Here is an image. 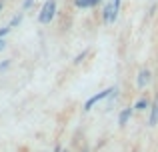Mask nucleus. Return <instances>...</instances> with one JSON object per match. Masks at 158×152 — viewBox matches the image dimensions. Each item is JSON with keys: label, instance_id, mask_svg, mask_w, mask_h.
<instances>
[{"label": "nucleus", "instance_id": "f257e3e1", "mask_svg": "<svg viewBox=\"0 0 158 152\" xmlns=\"http://www.w3.org/2000/svg\"><path fill=\"white\" fill-rule=\"evenodd\" d=\"M56 10H58L56 0H46V2L42 4V8H40V12H38V22L40 24H50L52 20L56 18Z\"/></svg>", "mask_w": 158, "mask_h": 152}, {"label": "nucleus", "instance_id": "f03ea898", "mask_svg": "<svg viewBox=\"0 0 158 152\" xmlns=\"http://www.w3.org/2000/svg\"><path fill=\"white\" fill-rule=\"evenodd\" d=\"M112 94H116V86L114 88H106V90H102V92H98V94H94L92 98H88V100L84 102V110H90L94 104H98L100 100H104V98L108 96H112Z\"/></svg>", "mask_w": 158, "mask_h": 152}, {"label": "nucleus", "instance_id": "7ed1b4c3", "mask_svg": "<svg viewBox=\"0 0 158 152\" xmlns=\"http://www.w3.org/2000/svg\"><path fill=\"white\" fill-rule=\"evenodd\" d=\"M116 18H118V14H116L114 8H112V2H106L104 10H102V20H104L106 24H112Z\"/></svg>", "mask_w": 158, "mask_h": 152}, {"label": "nucleus", "instance_id": "20e7f679", "mask_svg": "<svg viewBox=\"0 0 158 152\" xmlns=\"http://www.w3.org/2000/svg\"><path fill=\"white\" fill-rule=\"evenodd\" d=\"M150 78H152L150 70H140V72H138V78H136V84H138L140 88H144V86L150 82Z\"/></svg>", "mask_w": 158, "mask_h": 152}, {"label": "nucleus", "instance_id": "39448f33", "mask_svg": "<svg viewBox=\"0 0 158 152\" xmlns=\"http://www.w3.org/2000/svg\"><path fill=\"white\" fill-rule=\"evenodd\" d=\"M76 8H94L102 2V0H72Z\"/></svg>", "mask_w": 158, "mask_h": 152}, {"label": "nucleus", "instance_id": "423d86ee", "mask_svg": "<svg viewBox=\"0 0 158 152\" xmlns=\"http://www.w3.org/2000/svg\"><path fill=\"white\" fill-rule=\"evenodd\" d=\"M130 116H132V108H124L122 112H120V116H118V124L124 126L128 120H130Z\"/></svg>", "mask_w": 158, "mask_h": 152}, {"label": "nucleus", "instance_id": "0eeeda50", "mask_svg": "<svg viewBox=\"0 0 158 152\" xmlns=\"http://www.w3.org/2000/svg\"><path fill=\"white\" fill-rule=\"evenodd\" d=\"M150 126H154V124H158V98L154 100V104H152V112H150Z\"/></svg>", "mask_w": 158, "mask_h": 152}, {"label": "nucleus", "instance_id": "6e6552de", "mask_svg": "<svg viewBox=\"0 0 158 152\" xmlns=\"http://www.w3.org/2000/svg\"><path fill=\"white\" fill-rule=\"evenodd\" d=\"M20 22H22V14H16L14 18L10 20V24H8V26H10V28H14V26H18Z\"/></svg>", "mask_w": 158, "mask_h": 152}, {"label": "nucleus", "instance_id": "1a4fd4ad", "mask_svg": "<svg viewBox=\"0 0 158 152\" xmlns=\"http://www.w3.org/2000/svg\"><path fill=\"white\" fill-rule=\"evenodd\" d=\"M146 106H148V100H144V98H140V100L136 102V106H134V108H136V110H144Z\"/></svg>", "mask_w": 158, "mask_h": 152}, {"label": "nucleus", "instance_id": "9d476101", "mask_svg": "<svg viewBox=\"0 0 158 152\" xmlns=\"http://www.w3.org/2000/svg\"><path fill=\"white\" fill-rule=\"evenodd\" d=\"M86 56H88V50H84V52H80V54H78V56H76V58H74V64H80V62H82V60H84V58H86Z\"/></svg>", "mask_w": 158, "mask_h": 152}, {"label": "nucleus", "instance_id": "9b49d317", "mask_svg": "<svg viewBox=\"0 0 158 152\" xmlns=\"http://www.w3.org/2000/svg\"><path fill=\"white\" fill-rule=\"evenodd\" d=\"M120 2H122V0H112V8H114V12H116V14L120 12Z\"/></svg>", "mask_w": 158, "mask_h": 152}, {"label": "nucleus", "instance_id": "f8f14e48", "mask_svg": "<svg viewBox=\"0 0 158 152\" xmlns=\"http://www.w3.org/2000/svg\"><path fill=\"white\" fill-rule=\"evenodd\" d=\"M10 30H12L10 26H4V28H0V38H4V36H6V34H8Z\"/></svg>", "mask_w": 158, "mask_h": 152}, {"label": "nucleus", "instance_id": "ddd939ff", "mask_svg": "<svg viewBox=\"0 0 158 152\" xmlns=\"http://www.w3.org/2000/svg\"><path fill=\"white\" fill-rule=\"evenodd\" d=\"M32 4H34V0H24V4H22V10H28V8H32Z\"/></svg>", "mask_w": 158, "mask_h": 152}, {"label": "nucleus", "instance_id": "4468645a", "mask_svg": "<svg viewBox=\"0 0 158 152\" xmlns=\"http://www.w3.org/2000/svg\"><path fill=\"white\" fill-rule=\"evenodd\" d=\"M8 66H10V60H4V62H0V72H4Z\"/></svg>", "mask_w": 158, "mask_h": 152}, {"label": "nucleus", "instance_id": "2eb2a0df", "mask_svg": "<svg viewBox=\"0 0 158 152\" xmlns=\"http://www.w3.org/2000/svg\"><path fill=\"white\" fill-rule=\"evenodd\" d=\"M4 48H6V40H4V38H0V52H2Z\"/></svg>", "mask_w": 158, "mask_h": 152}, {"label": "nucleus", "instance_id": "dca6fc26", "mask_svg": "<svg viewBox=\"0 0 158 152\" xmlns=\"http://www.w3.org/2000/svg\"><path fill=\"white\" fill-rule=\"evenodd\" d=\"M2 10H4V0H0V14H2Z\"/></svg>", "mask_w": 158, "mask_h": 152}, {"label": "nucleus", "instance_id": "f3484780", "mask_svg": "<svg viewBox=\"0 0 158 152\" xmlns=\"http://www.w3.org/2000/svg\"><path fill=\"white\" fill-rule=\"evenodd\" d=\"M82 152H88V150H86V148H84V150H82Z\"/></svg>", "mask_w": 158, "mask_h": 152}]
</instances>
